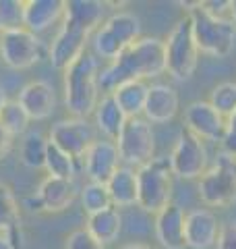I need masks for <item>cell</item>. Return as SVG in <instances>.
Wrapping results in <instances>:
<instances>
[{
    "label": "cell",
    "instance_id": "38",
    "mask_svg": "<svg viewBox=\"0 0 236 249\" xmlns=\"http://www.w3.org/2000/svg\"><path fill=\"white\" fill-rule=\"evenodd\" d=\"M122 249H153V247H149L145 243H131V245H124Z\"/></svg>",
    "mask_w": 236,
    "mask_h": 249
},
{
    "label": "cell",
    "instance_id": "34",
    "mask_svg": "<svg viewBox=\"0 0 236 249\" xmlns=\"http://www.w3.org/2000/svg\"><path fill=\"white\" fill-rule=\"evenodd\" d=\"M11 147H13V137L6 133V129L0 124V160L11 152Z\"/></svg>",
    "mask_w": 236,
    "mask_h": 249
},
{
    "label": "cell",
    "instance_id": "35",
    "mask_svg": "<svg viewBox=\"0 0 236 249\" xmlns=\"http://www.w3.org/2000/svg\"><path fill=\"white\" fill-rule=\"evenodd\" d=\"M226 133L236 135V110L226 119Z\"/></svg>",
    "mask_w": 236,
    "mask_h": 249
},
{
    "label": "cell",
    "instance_id": "30",
    "mask_svg": "<svg viewBox=\"0 0 236 249\" xmlns=\"http://www.w3.org/2000/svg\"><path fill=\"white\" fill-rule=\"evenodd\" d=\"M25 21V0H0V34L21 29Z\"/></svg>",
    "mask_w": 236,
    "mask_h": 249
},
{
    "label": "cell",
    "instance_id": "37",
    "mask_svg": "<svg viewBox=\"0 0 236 249\" xmlns=\"http://www.w3.org/2000/svg\"><path fill=\"white\" fill-rule=\"evenodd\" d=\"M230 21L236 27V0H230Z\"/></svg>",
    "mask_w": 236,
    "mask_h": 249
},
{
    "label": "cell",
    "instance_id": "31",
    "mask_svg": "<svg viewBox=\"0 0 236 249\" xmlns=\"http://www.w3.org/2000/svg\"><path fill=\"white\" fill-rule=\"evenodd\" d=\"M207 102L214 106L219 114L228 119V116L236 110V83L224 81V83L216 85V88L211 89V96Z\"/></svg>",
    "mask_w": 236,
    "mask_h": 249
},
{
    "label": "cell",
    "instance_id": "11",
    "mask_svg": "<svg viewBox=\"0 0 236 249\" xmlns=\"http://www.w3.org/2000/svg\"><path fill=\"white\" fill-rule=\"evenodd\" d=\"M168 160L174 177L180 178H201L209 164L205 143L185 129L176 137V143L172 147Z\"/></svg>",
    "mask_w": 236,
    "mask_h": 249
},
{
    "label": "cell",
    "instance_id": "27",
    "mask_svg": "<svg viewBox=\"0 0 236 249\" xmlns=\"http://www.w3.org/2000/svg\"><path fill=\"white\" fill-rule=\"evenodd\" d=\"M44 168L48 170L50 177H58V178H70L73 181L75 175L81 170V162L73 160L68 154H65L56 147L54 143H48V154H46V164Z\"/></svg>",
    "mask_w": 236,
    "mask_h": 249
},
{
    "label": "cell",
    "instance_id": "20",
    "mask_svg": "<svg viewBox=\"0 0 236 249\" xmlns=\"http://www.w3.org/2000/svg\"><path fill=\"white\" fill-rule=\"evenodd\" d=\"M67 11V0H25V21L23 25L31 34H44L46 29L56 25Z\"/></svg>",
    "mask_w": 236,
    "mask_h": 249
},
{
    "label": "cell",
    "instance_id": "7",
    "mask_svg": "<svg viewBox=\"0 0 236 249\" xmlns=\"http://www.w3.org/2000/svg\"><path fill=\"white\" fill-rule=\"evenodd\" d=\"M166 52V73L176 81H188L199 65V48H197L191 19H180L168 37L164 40Z\"/></svg>",
    "mask_w": 236,
    "mask_h": 249
},
{
    "label": "cell",
    "instance_id": "21",
    "mask_svg": "<svg viewBox=\"0 0 236 249\" xmlns=\"http://www.w3.org/2000/svg\"><path fill=\"white\" fill-rule=\"evenodd\" d=\"M93 119H96V127L104 135V139L116 142L127 123V114L118 106L114 93H101L96 110H93Z\"/></svg>",
    "mask_w": 236,
    "mask_h": 249
},
{
    "label": "cell",
    "instance_id": "22",
    "mask_svg": "<svg viewBox=\"0 0 236 249\" xmlns=\"http://www.w3.org/2000/svg\"><path fill=\"white\" fill-rule=\"evenodd\" d=\"M114 208H131L137 204V170L120 166L106 183Z\"/></svg>",
    "mask_w": 236,
    "mask_h": 249
},
{
    "label": "cell",
    "instance_id": "1",
    "mask_svg": "<svg viewBox=\"0 0 236 249\" xmlns=\"http://www.w3.org/2000/svg\"><path fill=\"white\" fill-rule=\"evenodd\" d=\"M108 2L101 0H67L62 23L48 48V58L54 69H65L85 54L89 37L106 21Z\"/></svg>",
    "mask_w": 236,
    "mask_h": 249
},
{
    "label": "cell",
    "instance_id": "32",
    "mask_svg": "<svg viewBox=\"0 0 236 249\" xmlns=\"http://www.w3.org/2000/svg\"><path fill=\"white\" fill-rule=\"evenodd\" d=\"M65 249H106V245H101L87 229H77L67 237Z\"/></svg>",
    "mask_w": 236,
    "mask_h": 249
},
{
    "label": "cell",
    "instance_id": "17",
    "mask_svg": "<svg viewBox=\"0 0 236 249\" xmlns=\"http://www.w3.org/2000/svg\"><path fill=\"white\" fill-rule=\"evenodd\" d=\"M218 216L205 208H197L191 210L186 214L185 222V237H186V247L191 249H209L218 243L219 235Z\"/></svg>",
    "mask_w": 236,
    "mask_h": 249
},
{
    "label": "cell",
    "instance_id": "5",
    "mask_svg": "<svg viewBox=\"0 0 236 249\" xmlns=\"http://www.w3.org/2000/svg\"><path fill=\"white\" fill-rule=\"evenodd\" d=\"M139 37H141L139 17L129 11H118L106 17V21L96 29L91 44H93L96 58H106L110 62L116 56H120Z\"/></svg>",
    "mask_w": 236,
    "mask_h": 249
},
{
    "label": "cell",
    "instance_id": "39",
    "mask_svg": "<svg viewBox=\"0 0 236 249\" xmlns=\"http://www.w3.org/2000/svg\"><path fill=\"white\" fill-rule=\"evenodd\" d=\"M6 100H9V98H6V93H4V89H2V85H0V110H2V106L6 104Z\"/></svg>",
    "mask_w": 236,
    "mask_h": 249
},
{
    "label": "cell",
    "instance_id": "36",
    "mask_svg": "<svg viewBox=\"0 0 236 249\" xmlns=\"http://www.w3.org/2000/svg\"><path fill=\"white\" fill-rule=\"evenodd\" d=\"M0 249H19L6 235H0Z\"/></svg>",
    "mask_w": 236,
    "mask_h": 249
},
{
    "label": "cell",
    "instance_id": "33",
    "mask_svg": "<svg viewBox=\"0 0 236 249\" xmlns=\"http://www.w3.org/2000/svg\"><path fill=\"white\" fill-rule=\"evenodd\" d=\"M218 249H236V222H224L219 227Z\"/></svg>",
    "mask_w": 236,
    "mask_h": 249
},
{
    "label": "cell",
    "instance_id": "28",
    "mask_svg": "<svg viewBox=\"0 0 236 249\" xmlns=\"http://www.w3.org/2000/svg\"><path fill=\"white\" fill-rule=\"evenodd\" d=\"M29 123H31V119L17 100H6V104L2 106V110H0V124L6 129V133L11 137L25 135V133H29Z\"/></svg>",
    "mask_w": 236,
    "mask_h": 249
},
{
    "label": "cell",
    "instance_id": "9",
    "mask_svg": "<svg viewBox=\"0 0 236 249\" xmlns=\"http://www.w3.org/2000/svg\"><path fill=\"white\" fill-rule=\"evenodd\" d=\"M116 147L120 160L131 168H143L155 160V133L152 123L143 116L127 119L120 135L116 139Z\"/></svg>",
    "mask_w": 236,
    "mask_h": 249
},
{
    "label": "cell",
    "instance_id": "26",
    "mask_svg": "<svg viewBox=\"0 0 236 249\" xmlns=\"http://www.w3.org/2000/svg\"><path fill=\"white\" fill-rule=\"evenodd\" d=\"M48 143L50 139H46L39 131H29L23 135L21 145H19V158L27 168H44L46 164V154H48Z\"/></svg>",
    "mask_w": 236,
    "mask_h": 249
},
{
    "label": "cell",
    "instance_id": "29",
    "mask_svg": "<svg viewBox=\"0 0 236 249\" xmlns=\"http://www.w3.org/2000/svg\"><path fill=\"white\" fill-rule=\"evenodd\" d=\"M81 206L83 210L89 214H98L101 210H106L112 206V199H110V191L104 183H85L81 189Z\"/></svg>",
    "mask_w": 236,
    "mask_h": 249
},
{
    "label": "cell",
    "instance_id": "24",
    "mask_svg": "<svg viewBox=\"0 0 236 249\" xmlns=\"http://www.w3.org/2000/svg\"><path fill=\"white\" fill-rule=\"evenodd\" d=\"M21 232V208L13 189L6 183H0V235H6L15 241V235Z\"/></svg>",
    "mask_w": 236,
    "mask_h": 249
},
{
    "label": "cell",
    "instance_id": "15",
    "mask_svg": "<svg viewBox=\"0 0 236 249\" xmlns=\"http://www.w3.org/2000/svg\"><path fill=\"white\" fill-rule=\"evenodd\" d=\"M120 154H118L116 142L110 139H96L89 150L85 152L81 160V168L85 170V175L89 177V181L93 183H108L112 175L120 168Z\"/></svg>",
    "mask_w": 236,
    "mask_h": 249
},
{
    "label": "cell",
    "instance_id": "4",
    "mask_svg": "<svg viewBox=\"0 0 236 249\" xmlns=\"http://www.w3.org/2000/svg\"><path fill=\"white\" fill-rule=\"evenodd\" d=\"M188 19L193 25V36L197 42V48L201 54L216 58H226L234 52L236 46V27L230 19L222 17V15L211 13L205 9L203 2L193 4L188 9Z\"/></svg>",
    "mask_w": 236,
    "mask_h": 249
},
{
    "label": "cell",
    "instance_id": "18",
    "mask_svg": "<svg viewBox=\"0 0 236 249\" xmlns=\"http://www.w3.org/2000/svg\"><path fill=\"white\" fill-rule=\"evenodd\" d=\"M180 98L178 91L168 83H152L147 91L145 108H143V119L149 123L162 124L170 123L178 114Z\"/></svg>",
    "mask_w": 236,
    "mask_h": 249
},
{
    "label": "cell",
    "instance_id": "13",
    "mask_svg": "<svg viewBox=\"0 0 236 249\" xmlns=\"http://www.w3.org/2000/svg\"><path fill=\"white\" fill-rule=\"evenodd\" d=\"M185 131L205 142H222L226 135V116H222L207 100H197L185 108Z\"/></svg>",
    "mask_w": 236,
    "mask_h": 249
},
{
    "label": "cell",
    "instance_id": "2",
    "mask_svg": "<svg viewBox=\"0 0 236 249\" xmlns=\"http://www.w3.org/2000/svg\"><path fill=\"white\" fill-rule=\"evenodd\" d=\"M162 73H166L164 40H160V37H139L120 56L110 60L104 69H100L98 83L101 93H112L124 83L155 79Z\"/></svg>",
    "mask_w": 236,
    "mask_h": 249
},
{
    "label": "cell",
    "instance_id": "14",
    "mask_svg": "<svg viewBox=\"0 0 236 249\" xmlns=\"http://www.w3.org/2000/svg\"><path fill=\"white\" fill-rule=\"evenodd\" d=\"M77 185L70 178H58V177H46L39 183L35 196L27 197V201H34V206L29 210H42V212H50V214H58L65 212L77 199Z\"/></svg>",
    "mask_w": 236,
    "mask_h": 249
},
{
    "label": "cell",
    "instance_id": "8",
    "mask_svg": "<svg viewBox=\"0 0 236 249\" xmlns=\"http://www.w3.org/2000/svg\"><path fill=\"white\" fill-rule=\"evenodd\" d=\"M199 197L209 208H228L236 201V160L218 154L216 162L199 178Z\"/></svg>",
    "mask_w": 236,
    "mask_h": 249
},
{
    "label": "cell",
    "instance_id": "16",
    "mask_svg": "<svg viewBox=\"0 0 236 249\" xmlns=\"http://www.w3.org/2000/svg\"><path fill=\"white\" fill-rule=\"evenodd\" d=\"M17 102L23 106V110L27 112L31 121H46L56 110L58 100H56V91H54V88L48 81L34 79L23 85Z\"/></svg>",
    "mask_w": 236,
    "mask_h": 249
},
{
    "label": "cell",
    "instance_id": "25",
    "mask_svg": "<svg viewBox=\"0 0 236 249\" xmlns=\"http://www.w3.org/2000/svg\"><path fill=\"white\" fill-rule=\"evenodd\" d=\"M147 91H149V85L145 81H131V83L120 85L112 93H114L118 106L122 108V112L127 114V119H133V116L143 114Z\"/></svg>",
    "mask_w": 236,
    "mask_h": 249
},
{
    "label": "cell",
    "instance_id": "19",
    "mask_svg": "<svg viewBox=\"0 0 236 249\" xmlns=\"http://www.w3.org/2000/svg\"><path fill=\"white\" fill-rule=\"evenodd\" d=\"M185 222L186 214L178 204H168L162 212L155 214V237L164 249H185Z\"/></svg>",
    "mask_w": 236,
    "mask_h": 249
},
{
    "label": "cell",
    "instance_id": "12",
    "mask_svg": "<svg viewBox=\"0 0 236 249\" xmlns=\"http://www.w3.org/2000/svg\"><path fill=\"white\" fill-rule=\"evenodd\" d=\"M96 139V129L87 119H62L50 129V143L60 147L77 162L83 160L85 152Z\"/></svg>",
    "mask_w": 236,
    "mask_h": 249
},
{
    "label": "cell",
    "instance_id": "23",
    "mask_svg": "<svg viewBox=\"0 0 236 249\" xmlns=\"http://www.w3.org/2000/svg\"><path fill=\"white\" fill-rule=\"evenodd\" d=\"M93 237H96L101 245H110L118 239L122 231V214L120 210L110 206L106 210H101L98 214H89L87 216V224H85Z\"/></svg>",
    "mask_w": 236,
    "mask_h": 249
},
{
    "label": "cell",
    "instance_id": "10",
    "mask_svg": "<svg viewBox=\"0 0 236 249\" xmlns=\"http://www.w3.org/2000/svg\"><path fill=\"white\" fill-rule=\"evenodd\" d=\"M46 56V46L39 36L31 34L29 29H11L0 34V60L9 69L25 71L35 67Z\"/></svg>",
    "mask_w": 236,
    "mask_h": 249
},
{
    "label": "cell",
    "instance_id": "6",
    "mask_svg": "<svg viewBox=\"0 0 236 249\" xmlns=\"http://www.w3.org/2000/svg\"><path fill=\"white\" fill-rule=\"evenodd\" d=\"M172 189L174 173L170 168L168 156L155 158L137 170V206L143 212H162L168 204H172Z\"/></svg>",
    "mask_w": 236,
    "mask_h": 249
},
{
    "label": "cell",
    "instance_id": "3",
    "mask_svg": "<svg viewBox=\"0 0 236 249\" xmlns=\"http://www.w3.org/2000/svg\"><path fill=\"white\" fill-rule=\"evenodd\" d=\"M100 62L96 54L85 52L65 69L62 88L65 106L75 119H87L100 102Z\"/></svg>",
    "mask_w": 236,
    "mask_h": 249
}]
</instances>
